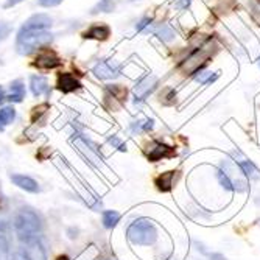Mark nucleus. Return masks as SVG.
<instances>
[{"instance_id":"obj_1","label":"nucleus","mask_w":260,"mask_h":260,"mask_svg":"<svg viewBox=\"0 0 260 260\" xmlns=\"http://www.w3.org/2000/svg\"><path fill=\"white\" fill-rule=\"evenodd\" d=\"M13 226L17 239L25 246H33L39 243L42 234V221L33 209L30 207L19 209L14 214Z\"/></svg>"},{"instance_id":"obj_31","label":"nucleus","mask_w":260,"mask_h":260,"mask_svg":"<svg viewBox=\"0 0 260 260\" xmlns=\"http://www.w3.org/2000/svg\"><path fill=\"white\" fill-rule=\"evenodd\" d=\"M5 126H7V123L4 122V119H2V117H0V133H2V131L5 129Z\"/></svg>"},{"instance_id":"obj_24","label":"nucleus","mask_w":260,"mask_h":260,"mask_svg":"<svg viewBox=\"0 0 260 260\" xmlns=\"http://www.w3.org/2000/svg\"><path fill=\"white\" fill-rule=\"evenodd\" d=\"M136 129H142V131H148L153 128V120H145V122H136Z\"/></svg>"},{"instance_id":"obj_27","label":"nucleus","mask_w":260,"mask_h":260,"mask_svg":"<svg viewBox=\"0 0 260 260\" xmlns=\"http://www.w3.org/2000/svg\"><path fill=\"white\" fill-rule=\"evenodd\" d=\"M150 22H151V19H148V17H147V19H144V20H142V22L139 23V25H137V31H140L142 28H145V27L148 25Z\"/></svg>"},{"instance_id":"obj_30","label":"nucleus","mask_w":260,"mask_h":260,"mask_svg":"<svg viewBox=\"0 0 260 260\" xmlns=\"http://www.w3.org/2000/svg\"><path fill=\"white\" fill-rule=\"evenodd\" d=\"M5 99H7V93H5V89L0 86V103H4L5 102Z\"/></svg>"},{"instance_id":"obj_11","label":"nucleus","mask_w":260,"mask_h":260,"mask_svg":"<svg viewBox=\"0 0 260 260\" xmlns=\"http://www.w3.org/2000/svg\"><path fill=\"white\" fill-rule=\"evenodd\" d=\"M175 173L176 172H165L160 176L156 178V185L160 192H169L172 185H173V179H175Z\"/></svg>"},{"instance_id":"obj_10","label":"nucleus","mask_w":260,"mask_h":260,"mask_svg":"<svg viewBox=\"0 0 260 260\" xmlns=\"http://www.w3.org/2000/svg\"><path fill=\"white\" fill-rule=\"evenodd\" d=\"M59 64H61L59 58L55 56V55H52V53L39 55V56L36 58V62H35V66H36L38 69H45V70L55 69V67H58Z\"/></svg>"},{"instance_id":"obj_7","label":"nucleus","mask_w":260,"mask_h":260,"mask_svg":"<svg viewBox=\"0 0 260 260\" xmlns=\"http://www.w3.org/2000/svg\"><path fill=\"white\" fill-rule=\"evenodd\" d=\"M176 154L175 148L169 147V145H165V144H160V142H154L151 150L147 153L148 159L151 162H156V160H160L164 157H173Z\"/></svg>"},{"instance_id":"obj_3","label":"nucleus","mask_w":260,"mask_h":260,"mask_svg":"<svg viewBox=\"0 0 260 260\" xmlns=\"http://www.w3.org/2000/svg\"><path fill=\"white\" fill-rule=\"evenodd\" d=\"M126 235L131 243L140 245V246H150L157 240V229L156 226L147 220V218H139L133 221L126 231Z\"/></svg>"},{"instance_id":"obj_12","label":"nucleus","mask_w":260,"mask_h":260,"mask_svg":"<svg viewBox=\"0 0 260 260\" xmlns=\"http://www.w3.org/2000/svg\"><path fill=\"white\" fill-rule=\"evenodd\" d=\"M109 33H111L109 27H106V25H95V27H92L90 30H87V31L84 33V38H87V39L105 41V39H108Z\"/></svg>"},{"instance_id":"obj_17","label":"nucleus","mask_w":260,"mask_h":260,"mask_svg":"<svg viewBox=\"0 0 260 260\" xmlns=\"http://www.w3.org/2000/svg\"><path fill=\"white\" fill-rule=\"evenodd\" d=\"M239 165H240V169L245 172L246 176H249V178H258V170L254 167L252 162H249V160H240Z\"/></svg>"},{"instance_id":"obj_29","label":"nucleus","mask_w":260,"mask_h":260,"mask_svg":"<svg viewBox=\"0 0 260 260\" xmlns=\"http://www.w3.org/2000/svg\"><path fill=\"white\" fill-rule=\"evenodd\" d=\"M20 2H23V0H7L5 8H11V7L17 5V4H20Z\"/></svg>"},{"instance_id":"obj_8","label":"nucleus","mask_w":260,"mask_h":260,"mask_svg":"<svg viewBox=\"0 0 260 260\" xmlns=\"http://www.w3.org/2000/svg\"><path fill=\"white\" fill-rule=\"evenodd\" d=\"M11 181L14 182V185H17L19 188H22V190H25V192H30V193H38L39 192V184L30 176L11 175Z\"/></svg>"},{"instance_id":"obj_19","label":"nucleus","mask_w":260,"mask_h":260,"mask_svg":"<svg viewBox=\"0 0 260 260\" xmlns=\"http://www.w3.org/2000/svg\"><path fill=\"white\" fill-rule=\"evenodd\" d=\"M0 117H2L4 122H5L7 125H10V123H13V120L16 119V111H14L11 106H7V108H4V109H0Z\"/></svg>"},{"instance_id":"obj_9","label":"nucleus","mask_w":260,"mask_h":260,"mask_svg":"<svg viewBox=\"0 0 260 260\" xmlns=\"http://www.w3.org/2000/svg\"><path fill=\"white\" fill-rule=\"evenodd\" d=\"M58 89L64 93H69V92H74L77 89L81 87V83L70 74H61L58 77V83H56Z\"/></svg>"},{"instance_id":"obj_32","label":"nucleus","mask_w":260,"mask_h":260,"mask_svg":"<svg viewBox=\"0 0 260 260\" xmlns=\"http://www.w3.org/2000/svg\"><path fill=\"white\" fill-rule=\"evenodd\" d=\"M56 260H69V257H67V255H59Z\"/></svg>"},{"instance_id":"obj_21","label":"nucleus","mask_w":260,"mask_h":260,"mask_svg":"<svg viewBox=\"0 0 260 260\" xmlns=\"http://www.w3.org/2000/svg\"><path fill=\"white\" fill-rule=\"evenodd\" d=\"M217 78H218V74L212 75V72H200V75L197 77V80L200 83H212V81H215Z\"/></svg>"},{"instance_id":"obj_20","label":"nucleus","mask_w":260,"mask_h":260,"mask_svg":"<svg viewBox=\"0 0 260 260\" xmlns=\"http://www.w3.org/2000/svg\"><path fill=\"white\" fill-rule=\"evenodd\" d=\"M156 35H157L160 39H164V41H170V39H173V38H175L173 30H172L170 27H167V25L159 27V28L156 30Z\"/></svg>"},{"instance_id":"obj_23","label":"nucleus","mask_w":260,"mask_h":260,"mask_svg":"<svg viewBox=\"0 0 260 260\" xmlns=\"http://www.w3.org/2000/svg\"><path fill=\"white\" fill-rule=\"evenodd\" d=\"M11 33V25L5 22H0V41H4L10 36Z\"/></svg>"},{"instance_id":"obj_6","label":"nucleus","mask_w":260,"mask_h":260,"mask_svg":"<svg viewBox=\"0 0 260 260\" xmlns=\"http://www.w3.org/2000/svg\"><path fill=\"white\" fill-rule=\"evenodd\" d=\"M157 86V78L154 75H148L145 78H142L136 86H134V97L136 102H142L145 100L150 93L154 90V87Z\"/></svg>"},{"instance_id":"obj_13","label":"nucleus","mask_w":260,"mask_h":260,"mask_svg":"<svg viewBox=\"0 0 260 260\" xmlns=\"http://www.w3.org/2000/svg\"><path fill=\"white\" fill-rule=\"evenodd\" d=\"M30 87H31V92L35 97H39L42 95V93L49 89V83H47V80L44 77H39V75H35L31 77L30 80Z\"/></svg>"},{"instance_id":"obj_4","label":"nucleus","mask_w":260,"mask_h":260,"mask_svg":"<svg viewBox=\"0 0 260 260\" xmlns=\"http://www.w3.org/2000/svg\"><path fill=\"white\" fill-rule=\"evenodd\" d=\"M207 58H209L207 53H204V52H197V53H193V55L188 56L185 61L181 62L179 70H181V72H182L184 75H192V74L198 72V70L206 64Z\"/></svg>"},{"instance_id":"obj_14","label":"nucleus","mask_w":260,"mask_h":260,"mask_svg":"<svg viewBox=\"0 0 260 260\" xmlns=\"http://www.w3.org/2000/svg\"><path fill=\"white\" fill-rule=\"evenodd\" d=\"M38 251H39L38 245L22 248V249H19V251L14 252V255L11 257V260H36V252Z\"/></svg>"},{"instance_id":"obj_22","label":"nucleus","mask_w":260,"mask_h":260,"mask_svg":"<svg viewBox=\"0 0 260 260\" xmlns=\"http://www.w3.org/2000/svg\"><path fill=\"white\" fill-rule=\"evenodd\" d=\"M218 179H220V184H221L224 188H228V190H234V184H232V181L229 179V176H228L226 173L220 172V173H218Z\"/></svg>"},{"instance_id":"obj_2","label":"nucleus","mask_w":260,"mask_h":260,"mask_svg":"<svg viewBox=\"0 0 260 260\" xmlns=\"http://www.w3.org/2000/svg\"><path fill=\"white\" fill-rule=\"evenodd\" d=\"M53 39V35L45 28H36L23 25L17 35L16 49L20 55H31L38 49L49 45Z\"/></svg>"},{"instance_id":"obj_5","label":"nucleus","mask_w":260,"mask_h":260,"mask_svg":"<svg viewBox=\"0 0 260 260\" xmlns=\"http://www.w3.org/2000/svg\"><path fill=\"white\" fill-rule=\"evenodd\" d=\"M93 74H95L97 78H102V80H112L115 77H119L120 66L111 59H103L93 67Z\"/></svg>"},{"instance_id":"obj_18","label":"nucleus","mask_w":260,"mask_h":260,"mask_svg":"<svg viewBox=\"0 0 260 260\" xmlns=\"http://www.w3.org/2000/svg\"><path fill=\"white\" fill-rule=\"evenodd\" d=\"M114 0H100L97 4V7L92 10V13H111L114 10Z\"/></svg>"},{"instance_id":"obj_15","label":"nucleus","mask_w":260,"mask_h":260,"mask_svg":"<svg viewBox=\"0 0 260 260\" xmlns=\"http://www.w3.org/2000/svg\"><path fill=\"white\" fill-rule=\"evenodd\" d=\"M11 93H10V100L14 103H20L23 100V95H25V86H23L22 80H16L11 83Z\"/></svg>"},{"instance_id":"obj_16","label":"nucleus","mask_w":260,"mask_h":260,"mask_svg":"<svg viewBox=\"0 0 260 260\" xmlns=\"http://www.w3.org/2000/svg\"><path fill=\"white\" fill-rule=\"evenodd\" d=\"M119 220H120V214H119V212H115V210H106V212H103V224H105V228H108V229L114 228L117 223H119Z\"/></svg>"},{"instance_id":"obj_28","label":"nucleus","mask_w":260,"mask_h":260,"mask_svg":"<svg viewBox=\"0 0 260 260\" xmlns=\"http://www.w3.org/2000/svg\"><path fill=\"white\" fill-rule=\"evenodd\" d=\"M188 5H190V0H178L176 2V7L179 8H187Z\"/></svg>"},{"instance_id":"obj_25","label":"nucleus","mask_w":260,"mask_h":260,"mask_svg":"<svg viewBox=\"0 0 260 260\" xmlns=\"http://www.w3.org/2000/svg\"><path fill=\"white\" fill-rule=\"evenodd\" d=\"M62 2V0H39V5L45 7V8H50V7H56Z\"/></svg>"},{"instance_id":"obj_26","label":"nucleus","mask_w":260,"mask_h":260,"mask_svg":"<svg viewBox=\"0 0 260 260\" xmlns=\"http://www.w3.org/2000/svg\"><path fill=\"white\" fill-rule=\"evenodd\" d=\"M109 142H111V144H114V145L119 147V150H122V151L126 150V145H123L122 142H120L119 139H117V137H109Z\"/></svg>"},{"instance_id":"obj_33","label":"nucleus","mask_w":260,"mask_h":260,"mask_svg":"<svg viewBox=\"0 0 260 260\" xmlns=\"http://www.w3.org/2000/svg\"><path fill=\"white\" fill-rule=\"evenodd\" d=\"M97 260H105V258H97Z\"/></svg>"}]
</instances>
